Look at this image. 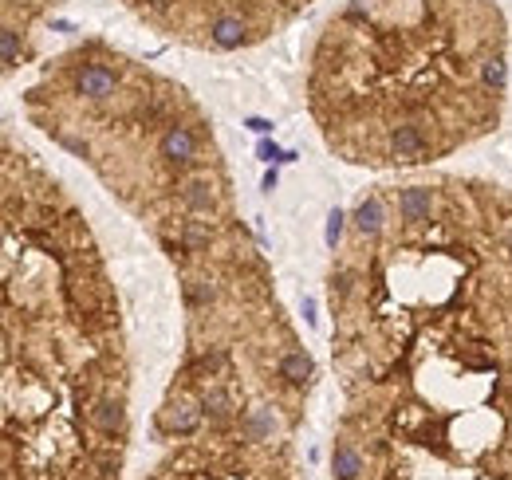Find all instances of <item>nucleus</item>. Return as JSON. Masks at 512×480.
I'll use <instances>...</instances> for the list:
<instances>
[{
  "label": "nucleus",
  "mask_w": 512,
  "mask_h": 480,
  "mask_svg": "<svg viewBox=\"0 0 512 480\" xmlns=\"http://www.w3.org/2000/svg\"><path fill=\"white\" fill-rule=\"evenodd\" d=\"M335 441L449 465L512 461V189L434 174L331 217Z\"/></svg>",
  "instance_id": "f257e3e1"
},
{
  "label": "nucleus",
  "mask_w": 512,
  "mask_h": 480,
  "mask_svg": "<svg viewBox=\"0 0 512 480\" xmlns=\"http://www.w3.org/2000/svg\"><path fill=\"white\" fill-rule=\"evenodd\" d=\"M130 362L87 217L4 138V480H123Z\"/></svg>",
  "instance_id": "f03ea898"
},
{
  "label": "nucleus",
  "mask_w": 512,
  "mask_h": 480,
  "mask_svg": "<svg viewBox=\"0 0 512 480\" xmlns=\"http://www.w3.org/2000/svg\"><path fill=\"white\" fill-rule=\"evenodd\" d=\"M320 142L371 174L430 170L489 138L509 103L501 0H343L308 52Z\"/></svg>",
  "instance_id": "7ed1b4c3"
},
{
  "label": "nucleus",
  "mask_w": 512,
  "mask_h": 480,
  "mask_svg": "<svg viewBox=\"0 0 512 480\" xmlns=\"http://www.w3.org/2000/svg\"><path fill=\"white\" fill-rule=\"evenodd\" d=\"M20 103L178 268L245 237L213 122L178 79L107 40H83L44 63Z\"/></svg>",
  "instance_id": "20e7f679"
},
{
  "label": "nucleus",
  "mask_w": 512,
  "mask_h": 480,
  "mask_svg": "<svg viewBox=\"0 0 512 480\" xmlns=\"http://www.w3.org/2000/svg\"><path fill=\"white\" fill-rule=\"evenodd\" d=\"M150 32L193 52H245L304 16L316 0H119Z\"/></svg>",
  "instance_id": "39448f33"
},
{
  "label": "nucleus",
  "mask_w": 512,
  "mask_h": 480,
  "mask_svg": "<svg viewBox=\"0 0 512 480\" xmlns=\"http://www.w3.org/2000/svg\"><path fill=\"white\" fill-rule=\"evenodd\" d=\"M166 445V457L146 480H304L292 429L276 421L201 429Z\"/></svg>",
  "instance_id": "423d86ee"
}]
</instances>
